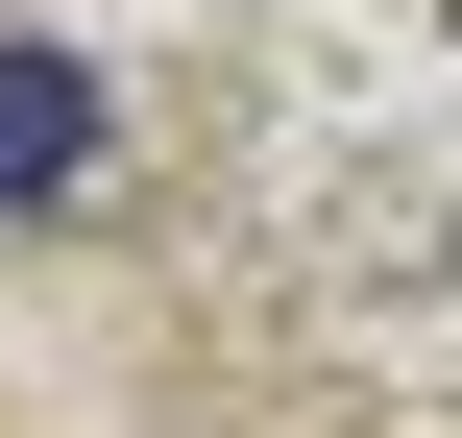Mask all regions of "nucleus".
I'll return each instance as SVG.
<instances>
[{
    "label": "nucleus",
    "mask_w": 462,
    "mask_h": 438,
    "mask_svg": "<svg viewBox=\"0 0 462 438\" xmlns=\"http://www.w3.org/2000/svg\"><path fill=\"white\" fill-rule=\"evenodd\" d=\"M97 171V73L73 49H0V195H73Z\"/></svg>",
    "instance_id": "f257e3e1"
}]
</instances>
